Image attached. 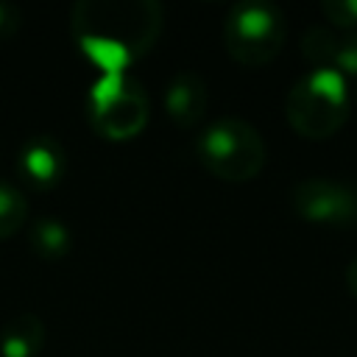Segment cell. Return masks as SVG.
<instances>
[{"label":"cell","mask_w":357,"mask_h":357,"mask_svg":"<svg viewBox=\"0 0 357 357\" xmlns=\"http://www.w3.org/2000/svg\"><path fill=\"white\" fill-rule=\"evenodd\" d=\"M73 36L100 73H126L162 31V6L153 0H81L73 6Z\"/></svg>","instance_id":"6da1fadb"},{"label":"cell","mask_w":357,"mask_h":357,"mask_svg":"<svg viewBox=\"0 0 357 357\" xmlns=\"http://www.w3.org/2000/svg\"><path fill=\"white\" fill-rule=\"evenodd\" d=\"M349 81L337 70L310 67L284 98V117L298 137L329 139L349 120Z\"/></svg>","instance_id":"7a4b0ae2"},{"label":"cell","mask_w":357,"mask_h":357,"mask_svg":"<svg viewBox=\"0 0 357 357\" xmlns=\"http://www.w3.org/2000/svg\"><path fill=\"white\" fill-rule=\"evenodd\" d=\"M198 162L220 181H251L265 167V139L262 134L240 117H220L209 123L195 139Z\"/></svg>","instance_id":"3957f363"},{"label":"cell","mask_w":357,"mask_h":357,"mask_svg":"<svg viewBox=\"0 0 357 357\" xmlns=\"http://www.w3.org/2000/svg\"><path fill=\"white\" fill-rule=\"evenodd\" d=\"M287 36V20L279 6L268 0H240L229 8L223 22L226 53L243 67H262L273 61Z\"/></svg>","instance_id":"277c9868"},{"label":"cell","mask_w":357,"mask_h":357,"mask_svg":"<svg viewBox=\"0 0 357 357\" xmlns=\"http://www.w3.org/2000/svg\"><path fill=\"white\" fill-rule=\"evenodd\" d=\"M151 114L145 86L128 73H100L86 92V117L106 139L137 137Z\"/></svg>","instance_id":"5b68a950"},{"label":"cell","mask_w":357,"mask_h":357,"mask_svg":"<svg viewBox=\"0 0 357 357\" xmlns=\"http://www.w3.org/2000/svg\"><path fill=\"white\" fill-rule=\"evenodd\" d=\"M290 206L298 218L315 226H357V187L337 178L310 176L296 181L290 190Z\"/></svg>","instance_id":"8992f818"},{"label":"cell","mask_w":357,"mask_h":357,"mask_svg":"<svg viewBox=\"0 0 357 357\" xmlns=\"http://www.w3.org/2000/svg\"><path fill=\"white\" fill-rule=\"evenodd\" d=\"M301 53L312 67L337 70L346 81L357 84V31L337 36L324 25H310L301 36Z\"/></svg>","instance_id":"52a82bcc"},{"label":"cell","mask_w":357,"mask_h":357,"mask_svg":"<svg viewBox=\"0 0 357 357\" xmlns=\"http://www.w3.org/2000/svg\"><path fill=\"white\" fill-rule=\"evenodd\" d=\"M17 170L25 184L36 190L56 187L67 173V153L50 134H36L22 142L17 156Z\"/></svg>","instance_id":"ba28073f"},{"label":"cell","mask_w":357,"mask_h":357,"mask_svg":"<svg viewBox=\"0 0 357 357\" xmlns=\"http://www.w3.org/2000/svg\"><path fill=\"white\" fill-rule=\"evenodd\" d=\"M206 81L192 70H181L165 86V112L176 126L192 128L206 112Z\"/></svg>","instance_id":"9c48e42d"},{"label":"cell","mask_w":357,"mask_h":357,"mask_svg":"<svg viewBox=\"0 0 357 357\" xmlns=\"http://www.w3.org/2000/svg\"><path fill=\"white\" fill-rule=\"evenodd\" d=\"M45 321L33 312H17L0 326V354L3 357H36L45 349Z\"/></svg>","instance_id":"30bf717a"},{"label":"cell","mask_w":357,"mask_h":357,"mask_svg":"<svg viewBox=\"0 0 357 357\" xmlns=\"http://www.w3.org/2000/svg\"><path fill=\"white\" fill-rule=\"evenodd\" d=\"M25 237H28V248L42 259H61L70 254V245H73V234L67 223L53 215H45L28 223Z\"/></svg>","instance_id":"8fae6325"},{"label":"cell","mask_w":357,"mask_h":357,"mask_svg":"<svg viewBox=\"0 0 357 357\" xmlns=\"http://www.w3.org/2000/svg\"><path fill=\"white\" fill-rule=\"evenodd\" d=\"M25 223H28V204H25V195H22L14 184L0 181V240L17 234Z\"/></svg>","instance_id":"7c38bea8"},{"label":"cell","mask_w":357,"mask_h":357,"mask_svg":"<svg viewBox=\"0 0 357 357\" xmlns=\"http://www.w3.org/2000/svg\"><path fill=\"white\" fill-rule=\"evenodd\" d=\"M321 14L335 25L346 31H357V0H324Z\"/></svg>","instance_id":"4fadbf2b"},{"label":"cell","mask_w":357,"mask_h":357,"mask_svg":"<svg viewBox=\"0 0 357 357\" xmlns=\"http://www.w3.org/2000/svg\"><path fill=\"white\" fill-rule=\"evenodd\" d=\"M20 25H22V14H20V8L11 6V3H0V39L11 36Z\"/></svg>","instance_id":"5bb4252c"},{"label":"cell","mask_w":357,"mask_h":357,"mask_svg":"<svg viewBox=\"0 0 357 357\" xmlns=\"http://www.w3.org/2000/svg\"><path fill=\"white\" fill-rule=\"evenodd\" d=\"M346 284L351 287V293L357 296V257L349 262V268H346Z\"/></svg>","instance_id":"9a60e30c"},{"label":"cell","mask_w":357,"mask_h":357,"mask_svg":"<svg viewBox=\"0 0 357 357\" xmlns=\"http://www.w3.org/2000/svg\"><path fill=\"white\" fill-rule=\"evenodd\" d=\"M354 100H357V84H354Z\"/></svg>","instance_id":"2e32d148"}]
</instances>
